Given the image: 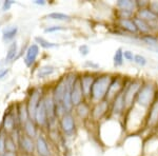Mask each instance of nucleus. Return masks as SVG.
Wrapping results in <instances>:
<instances>
[{
	"mask_svg": "<svg viewBox=\"0 0 158 156\" xmlns=\"http://www.w3.org/2000/svg\"><path fill=\"white\" fill-rule=\"evenodd\" d=\"M147 110L140 108V107L134 104L132 108L127 110L123 118H122V124L126 132L128 134H139L143 131L144 121H146Z\"/></svg>",
	"mask_w": 158,
	"mask_h": 156,
	"instance_id": "obj_1",
	"label": "nucleus"
},
{
	"mask_svg": "<svg viewBox=\"0 0 158 156\" xmlns=\"http://www.w3.org/2000/svg\"><path fill=\"white\" fill-rule=\"evenodd\" d=\"M157 89L158 83L156 81L150 78H144L143 84H142L141 89L138 92V95L136 97L135 104L144 110H148L156 99Z\"/></svg>",
	"mask_w": 158,
	"mask_h": 156,
	"instance_id": "obj_2",
	"label": "nucleus"
},
{
	"mask_svg": "<svg viewBox=\"0 0 158 156\" xmlns=\"http://www.w3.org/2000/svg\"><path fill=\"white\" fill-rule=\"evenodd\" d=\"M112 78H113V74L112 73L106 72L97 74L95 80H94L93 86H92L89 100L93 102V103L104 100L106 97V93H108Z\"/></svg>",
	"mask_w": 158,
	"mask_h": 156,
	"instance_id": "obj_3",
	"label": "nucleus"
},
{
	"mask_svg": "<svg viewBox=\"0 0 158 156\" xmlns=\"http://www.w3.org/2000/svg\"><path fill=\"white\" fill-rule=\"evenodd\" d=\"M143 77H128V80H127L123 91H122L127 110L132 108L135 104L136 97L138 95V92L141 89L142 84H143Z\"/></svg>",
	"mask_w": 158,
	"mask_h": 156,
	"instance_id": "obj_4",
	"label": "nucleus"
},
{
	"mask_svg": "<svg viewBox=\"0 0 158 156\" xmlns=\"http://www.w3.org/2000/svg\"><path fill=\"white\" fill-rule=\"evenodd\" d=\"M78 75L74 72H70L65 75V89L64 95L62 99V107L64 109L65 113H72L73 112V103H72V90L75 80L77 79Z\"/></svg>",
	"mask_w": 158,
	"mask_h": 156,
	"instance_id": "obj_5",
	"label": "nucleus"
},
{
	"mask_svg": "<svg viewBox=\"0 0 158 156\" xmlns=\"http://www.w3.org/2000/svg\"><path fill=\"white\" fill-rule=\"evenodd\" d=\"M143 131L152 133H158V100L155 99L154 102L147 110L146 121H144Z\"/></svg>",
	"mask_w": 158,
	"mask_h": 156,
	"instance_id": "obj_6",
	"label": "nucleus"
},
{
	"mask_svg": "<svg viewBox=\"0 0 158 156\" xmlns=\"http://www.w3.org/2000/svg\"><path fill=\"white\" fill-rule=\"evenodd\" d=\"M128 80V76L121 75V74H113V78L110 83L108 93H106V100L111 102L115 97L120 94L123 91V88L126 86V82Z\"/></svg>",
	"mask_w": 158,
	"mask_h": 156,
	"instance_id": "obj_7",
	"label": "nucleus"
},
{
	"mask_svg": "<svg viewBox=\"0 0 158 156\" xmlns=\"http://www.w3.org/2000/svg\"><path fill=\"white\" fill-rule=\"evenodd\" d=\"M127 112V106L126 102H124L123 98V93L118 94L115 98L110 102V117H113L116 119L122 120L124 114Z\"/></svg>",
	"mask_w": 158,
	"mask_h": 156,
	"instance_id": "obj_8",
	"label": "nucleus"
},
{
	"mask_svg": "<svg viewBox=\"0 0 158 156\" xmlns=\"http://www.w3.org/2000/svg\"><path fill=\"white\" fill-rule=\"evenodd\" d=\"M110 115V102L108 100H101L93 103L91 109V117L94 121L99 122L109 117Z\"/></svg>",
	"mask_w": 158,
	"mask_h": 156,
	"instance_id": "obj_9",
	"label": "nucleus"
},
{
	"mask_svg": "<svg viewBox=\"0 0 158 156\" xmlns=\"http://www.w3.org/2000/svg\"><path fill=\"white\" fill-rule=\"evenodd\" d=\"M59 129L64 136L71 137L76 132V120L73 113H65L59 118Z\"/></svg>",
	"mask_w": 158,
	"mask_h": 156,
	"instance_id": "obj_10",
	"label": "nucleus"
},
{
	"mask_svg": "<svg viewBox=\"0 0 158 156\" xmlns=\"http://www.w3.org/2000/svg\"><path fill=\"white\" fill-rule=\"evenodd\" d=\"M114 24H115V27H114L115 29L119 30L132 39L138 36V31H137L133 19H115Z\"/></svg>",
	"mask_w": 158,
	"mask_h": 156,
	"instance_id": "obj_11",
	"label": "nucleus"
},
{
	"mask_svg": "<svg viewBox=\"0 0 158 156\" xmlns=\"http://www.w3.org/2000/svg\"><path fill=\"white\" fill-rule=\"evenodd\" d=\"M158 153V134L152 133L143 139V151L142 155L144 156H157Z\"/></svg>",
	"mask_w": 158,
	"mask_h": 156,
	"instance_id": "obj_12",
	"label": "nucleus"
},
{
	"mask_svg": "<svg viewBox=\"0 0 158 156\" xmlns=\"http://www.w3.org/2000/svg\"><path fill=\"white\" fill-rule=\"evenodd\" d=\"M42 98H43V94H42L41 90L35 89L34 91H32L29 100H27V112H29L30 119L34 120L35 113H36L38 104H39V102L41 101Z\"/></svg>",
	"mask_w": 158,
	"mask_h": 156,
	"instance_id": "obj_13",
	"label": "nucleus"
},
{
	"mask_svg": "<svg viewBox=\"0 0 158 156\" xmlns=\"http://www.w3.org/2000/svg\"><path fill=\"white\" fill-rule=\"evenodd\" d=\"M96 76H97V74L90 73V72L79 75V80H80L81 88H82L85 99H88V100H89V97H90L92 86H93V83H94V80H95Z\"/></svg>",
	"mask_w": 158,
	"mask_h": 156,
	"instance_id": "obj_14",
	"label": "nucleus"
},
{
	"mask_svg": "<svg viewBox=\"0 0 158 156\" xmlns=\"http://www.w3.org/2000/svg\"><path fill=\"white\" fill-rule=\"evenodd\" d=\"M64 89H65V76H63L59 81H57V83L55 84L52 90V95L56 103V108L57 107H62V99H63V95H64Z\"/></svg>",
	"mask_w": 158,
	"mask_h": 156,
	"instance_id": "obj_15",
	"label": "nucleus"
},
{
	"mask_svg": "<svg viewBox=\"0 0 158 156\" xmlns=\"http://www.w3.org/2000/svg\"><path fill=\"white\" fill-rule=\"evenodd\" d=\"M35 144H36V152L38 156H52L49 142L42 134H38L35 139Z\"/></svg>",
	"mask_w": 158,
	"mask_h": 156,
	"instance_id": "obj_16",
	"label": "nucleus"
},
{
	"mask_svg": "<svg viewBox=\"0 0 158 156\" xmlns=\"http://www.w3.org/2000/svg\"><path fill=\"white\" fill-rule=\"evenodd\" d=\"M34 121L36 122L37 126L42 127V128L47 127L48 124H49V118H48L47 110H45L44 103H43V98L41 99V101L39 102V104H38L36 113H35Z\"/></svg>",
	"mask_w": 158,
	"mask_h": 156,
	"instance_id": "obj_17",
	"label": "nucleus"
},
{
	"mask_svg": "<svg viewBox=\"0 0 158 156\" xmlns=\"http://www.w3.org/2000/svg\"><path fill=\"white\" fill-rule=\"evenodd\" d=\"M85 100V96L83 94L82 88H81L80 80H79V75L77 79L75 80L73 86V90H72V103L73 107H77L78 104H80L81 102H83Z\"/></svg>",
	"mask_w": 158,
	"mask_h": 156,
	"instance_id": "obj_18",
	"label": "nucleus"
},
{
	"mask_svg": "<svg viewBox=\"0 0 158 156\" xmlns=\"http://www.w3.org/2000/svg\"><path fill=\"white\" fill-rule=\"evenodd\" d=\"M39 45L36 44V43H33L31 44L27 50V53H25V57H24V63L27 66H32L36 61L38 55H39Z\"/></svg>",
	"mask_w": 158,
	"mask_h": 156,
	"instance_id": "obj_19",
	"label": "nucleus"
},
{
	"mask_svg": "<svg viewBox=\"0 0 158 156\" xmlns=\"http://www.w3.org/2000/svg\"><path fill=\"white\" fill-rule=\"evenodd\" d=\"M19 145L21 149L24 151L27 154H33L36 151V144L35 139L31 138L27 135H22L19 137Z\"/></svg>",
	"mask_w": 158,
	"mask_h": 156,
	"instance_id": "obj_20",
	"label": "nucleus"
},
{
	"mask_svg": "<svg viewBox=\"0 0 158 156\" xmlns=\"http://www.w3.org/2000/svg\"><path fill=\"white\" fill-rule=\"evenodd\" d=\"M138 41L141 42L148 48L158 47V35L155 34H147V35H139Z\"/></svg>",
	"mask_w": 158,
	"mask_h": 156,
	"instance_id": "obj_21",
	"label": "nucleus"
},
{
	"mask_svg": "<svg viewBox=\"0 0 158 156\" xmlns=\"http://www.w3.org/2000/svg\"><path fill=\"white\" fill-rule=\"evenodd\" d=\"M91 109L92 108L90 107V104H89L88 101H85V100L74 108L75 113L77 114V116L80 119H86L88 117H90L91 116Z\"/></svg>",
	"mask_w": 158,
	"mask_h": 156,
	"instance_id": "obj_22",
	"label": "nucleus"
},
{
	"mask_svg": "<svg viewBox=\"0 0 158 156\" xmlns=\"http://www.w3.org/2000/svg\"><path fill=\"white\" fill-rule=\"evenodd\" d=\"M133 21H134L135 25H136L137 31H138V35L152 34L149 24H148L144 20H142L141 18H139V17H137L136 15H135V17L133 18Z\"/></svg>",
	"mask_w": 158,
	"mask_h": 156,
	"instance_id": "obj_23",
	"label": "nucleus"
},
{
	"mask_svg": "<svg viewBox=\"0 0 158 156\" xmlns=\"http://www.w3.org/2000/svg\"><path fill=\"white\" fill-rule=\"evenodd\" d=\"M47 19L50 20H55V21H62V22H70L72 21L73 17L69 14L65 13H61V12H52L45 16Z\"/></svg>",
	"mask_w": 158,
	"mask_h": 156,
	"instance_id": "obj_24",
	"label": "nucleus"
},
{
	"mask_svg": "<svg viewBox=\"0 0 158 156\" xmlns=\"http://www.w3.org/2000/svg\"><path fill=\"white\" fill-rule=\"evenodd\" d=\"M37 124L34 120L29 119L27 121L24 122L23 127H24V131H25V135L29 136L33 139H36V137L38 136V132H37Z\"/></svg>",
	"mask_w": 158,
	"mask_h": 156,
	"instance_id": "obj_25",
	"label": "nucleus"
},
{
	"mask_svg": "<svg viewBox=\"0 0 158 156\" xmlns=\"http://www.w3.org/2000/svg\"><path fill=\"white\" fill-rule=\"evenodd\" d=\"M124 65V58H123V48L119 47L117 48L113 55V66L115 69H120Z\"/></svg>",
	"mask_w": 158,
	"mask_h": 156,
	"instance_id": "obj_26",
	"label": "nucleus"
},
{
	"mask_svg": "<svg viewBox=\"0 0 158 156\" xmlns=\"http://www.w3.org/2000/svg\"><path fill=\"white\" fill-rule=\"evenodd\" d=\"M55 72H56V68H55L54 65H44L40 66V68L38 69L37 77L40 78V79L47 78V77H50V76H52Z\"/></svg>",
	"mask_w": 158,
	"mask_h": 156,
	"instance_id": "obj_27",
	"label": "nucleus"
},
{
	"mask_svg": "<svg viewBox=\"0 0 158 156\" xmlns=\"http://www.w3.org/2000/svg\"><path fill=\"white\" fill-rule=\"evenodd\" d=\"M115 6L117 10H128V11L136 12V4L135 0H117Z\"/></svg>",
	"mask_w": 158,
	"mask_h": 156,
	"instance_id": "obj_28",
	"label": "nucleus"
},
{
	"mask_svg": "<svg viewBox=\"0 0 158 156\" xmlns=\"http://www.w3.org/2000/svg\"><path fill=\"white\" fill-rule=\"evenodd\" d=\"M17 33H18V27L16 25H12V27H7L3 30L2 33V39L4 41H11L16 37Z\"/></svg>",
	"mask_w": 158,
	"mask_h": 156,
	"instance_id": "obj_29",
	"label": "nucleus"
},
{
	"mask_svg": "<svg viewBox=\"0 0 158 156\" xmlns=\"http://www.w3.org/2000/svg\"><path fill=\"white\" fill-rule=\"evenodd\" d=\"M35 43L39 45V47L45 48V50H51V48H56L59 47V44H58V43L49 41V40H47L45 38H43L41 36L35 37Z\"/></svg>",
	"mask_w": 158,
	"mask_h": 156,
	"instance_id": "obj_30",
	"label": "nucleus"
},
{
	"mask_svg": "<svg viewBox=\"0 0 158 156\" xmlns=\"http://www.w3.org/2000/svg\"><path fill=\"white\" fill-rule=\"evenodd\" d=\"M136 12L128 10H115V19H133Z\"/></svg>",
	"mask_w": 158,
	"mask_h": 156,
	"instance_id": "obj_31",
	"label": "nucleus"
},
{
	"mask_svg": "<svg viewBox=\"0 0 158 156\" xmlns=\"http://www.w3.org/2000/svg\"><path fill=\"white\" fill-rule=\"evenodd\" d=\"M17 52H18V44H17L16 41L12 42L11 45H10L9 50L6 52V62H11L16 58Z\"/></svg>",
	"mask_w": 158,
	"mask_h": 156,
	"instance_id": "obj_32",
	"label": "nucleus"
},
{
	"mask_svg": "<svg viewBox=\"0 0 158 156\" xmlns=\"http://www.w3.org/2000/svg\"><path fill=\"white\" fill-rule=\"evenodd\" d=\"M3 128L6 132H12L15 129V119L11 114H6L3 118Z\"/></svg>",
	"mask_w": 158,
	"mask_h": 156,
	"instance_id": "obj_33",
	"label": "nucleus"
},
{
	"mask_svg": "<svg viewBox=\"0 0 158 156\" xmlns=\"http://www.w3.org/2000/svg\"><path fill=\"white\" fill-rule=\"evenodd\" d=\"M18 119L20 120V122L24 124L25 121L30 119V116H29V112H27V104H22L20 107L19 111H18Z\"/></svg>",
	"mask_w": 158,
	"mask_h": 156,
	"instance_id": "obj_34",
	"label": "nucleus"
},
{
	"mask_svg": "<svg viewBox=\"0 0 158 156\" xmlns=\"http://www.w3.org/2000/svg\"><path fill=\"white\" fill-rule=\"evenodd\" d=\"M134 63L136 65L140 66V68H144V66L148 65L149 60H148V58L144 55L137 53V54H135V57H134Z\"/></svg>",
	"mask_w": 158,
	"mask_h": 156,
	"instance_id": "obj_35",
	"label": "nucleus"
},
{
	"mask_svg": "<svg viewBox=\"0 0 158 156\" xmlns=\"http://www.w3.org/2000/svg\"><path fill=\"white\" fill-rule=\"evenodd\" d=\"M68 27H63V25H60V24H55V25H50V27H47L44 29L43 32L45 34H52V33H56V32H61V31H67Z\"/></svg>",
	"mask_w": 158,
	"mask_h": 156,
	"instance_id": "obj_36",
	"label": "nucleus"
},
{
	"mask_svg": "<svg viewBox=\"0 0 158 156\" xmlns=\"http://www.w3.org/2000/svg\"><path fill=\"white\" fill-rule=\"evenodd\" d=\"M6 150L7 152H15L16 151V145H15V140L11 137H6Z\"/></svg>",
	"mask_w": 158,
	"mask_h": 156,
	"instance_id": "obj_37",
	"label": "nucleus"
},
{
	"mask_svg": "<svg viewBox=\"0 0 158 156\" xmlns=\"http://www.w3.org/2000/svg\"><path fill=\"white\" fill-rule=\"evenodd\" d=\"M83 66H85V69H91V70H99V69H100V65L93 60H86L85 62L83 63Z\"/></svg>",
	"mask_w": 158,
	"mask_h": 156,
	"instance_id": "obj_38",
	"label": "nucleus"
},
{
	"mask_svg": "<svg viewBox=\"0 0 158 156\" xmlns=\"http://www.w3.org/2000/svg\"><path fill=\"white\" fill-rule=\"evenodd\" d=\"M134 57L135 53L131 50H123V58L124 61H128V62H134Z\"/></svg>",
	"mask_w": 158,
	"mask_h": 156,
	"instance_id": "obj_39",
	"label": "nucleus"
},
{
	"mask_svg": "<svg viewBox=\"0 0 158 156\" xmlns=\"http://www.w3.org/2000/svg\"><path fill=\"white\" fill-rule=\"evenodd\" d=\"M78 52H79V54L82 56V57H85V56H88L89 54H90V52H91L90 47H89L88 44H85V43H83V44L79 45Z\"/></svg>",
	"mask_w": 158,
	"mask_h": 156,
	"instance_id": "obj_40",
	"label": "nucleus"
},
{
	"mask_svg": "<svg viewBox=\"0 0 158 156\" xmlns=\"http://www.w3.org/2000/svg\"><path fill=\"white\" fill-rule=\"evenodd\" d=\"M135 4H136V10H141L149 6L150 1H148V0H135Z\"/></svg>",
	"mask_w": 158,
	"mask_h": 156,
	"instance_id": "obj_41",
	"label": "nucleus"
},
{
	"mask_svg": "<svg viewBox=\"0 0 158 156\" xmlns=\"http://www.w3.org/2000/svg\"><path fill=\"white\" fill-rule=\"evenodd\" d=\"M6 136H4V134L0 133V155H2L3 153H6Z\"/></svg>",
	"mask_w": 158,
	"mask_h": 156,
	"instance_id": "obj_42",
	"label": "nucleus"
},
{
	"mask_svg": "<svg viewBox=\"0 0 158 156\" xmlns=\"http://www.w3.org/2000/svg\"><path fill=\"white\" fill-rule=\"evenodd\" d=\"M148 7L158 17V1H150V4Z\"/></svg>",
	"mask_w": 158,
	"mask_h": 156,
	"instance_id": "obj_43",
	"label": "nucleus"
},
{
	"mask_svg": "<svg viewBox=\"0 0 158 156\" xmlns=\"http://www.w3.org/2000/svg\"><path fill=\"white\" fill-rule=\"evenodd\" d=\"M14 3H15V1H13V0H6V1L3 2V4H2V11L3 12L9 11Z\"/></svg>",
	"mask_w": 158,
	"mask_h": 156,
	"instance_id": "obj_44",
	"label": "nucleus"
},
{
	"mask_svg": "<svg viewBox=\"0 0 158 156\" xmlns=\"http://www.w3.org/2000/svg\"><path fill=\"white\" fill-rule=\"evenodd\" d=\"M10 72V69L7 68H3V69H0V80L4 79L7 76V74Z\"/></svg>",
	"mask_w": 158,
	"mask_h": 156,
	"instance_id": "obj_45",
	"label": "nucleus"
},
{
	"mask_svg": "<svg viewBox=\"0 0 158 156\" xmlns=\"http://www.w3.org/2000/svg\"><path fill=\"white\" fill-rule=\"evenodd\" d=\"M33 2H34V4H37V6H45V4H47L45 0H35V1H33Z\"/></svg>",
	"mask_w": 158,
	"mask_h": 156,
	"instance_id": "obj_46",
	"label": "nucleus"
},
{
	"mask_svg": "<svg viewBox=\"0 0 158 156\" xmlns=\"http://www.w3.org/2000/svg\"><path fill=\"white\" fill-rule=\"evenodd\" d=\"M148 50L152 53H155V54H158V47H154V48H148Z\"/></svg>",
	"mask_w": 158,
	"mask_h": 156,
	"instance_id": "obj_47",
	"label": "nucleus"
},
{
	"mask_svg": "<svg viewBox=\"0 0 158 156\" xmlns=\"http://www.w3.org/2000/svg\"><path fill=\"white\" fill-rule=\"evenodd\" d=\"M0 156H16V154H15V152H7V151H6V153H3Z\"/></svg>",
	"mask_w": 158,
	"mask_h": 156,
	"instance_id": "obj_48",
	"label": "nucleus"
},
{
	"mask_svg": "<svg viewBox=\"0 0 158 156\" xmlns=\"http://www.w3.org/2000/svg\"><path fill=\"white\" fill-rule=\"evenodd\" d=\"M156 99L158 100V89H157V96H156Z\"/></svg>",
	"mask_w": 158,
	"mask_h": 156,
	"instance_id": "obj_49",
	"label": "nucleus"
},
{
	"mask_svg": "<svg viewBox=\"0 0 158 156\" xmlns=\"http://www.w3.org/2000/svg\"><path fill=\"white\" fill-rule=\"evenodd\" d=\"M157 70H158V65H157Z\"/></svg>",
	"mask_w": 158,
	"mask_h": 156,
	"instance_id": "obj_50",
	"label": "nucleus"
}]
</instances>
